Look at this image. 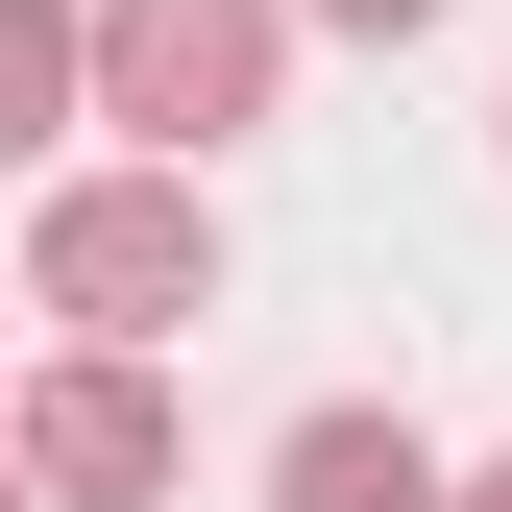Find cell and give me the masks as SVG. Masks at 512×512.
<instances>
[{
  "mask_svg": "<svg viewBox=\"0 0 512 512\" xmlns=\"http://www.w3.org/2000/svg\"><path fill=\"white\" fill-rule=\"evenodd\" d=\"M25 317H74L98 366L196 342V317H220V196H196V171H49V196H25Z\"/></svg>",
  "mask_w": 512,
  "mask_h": 512,
  "instance_id": "1",
  "label": "cell"
},
{
  "mask_svg": "<svg viewBox=\"0 0 512 512\" xmlns=\"http://www.w3.org/2000/svg\"><path fill=\"white\" fill-rule=\"evenodd\" d=\"M98 25V122L122 171H220L244 122L293 98V0H74Z\"/></svg>",
  "mask_w": 512,
  "mask_h": 512,
  "instance_id": "2",
  "label": "cell"
},
{
  "mask_svg": "<svg viewBox=\"0 0 512 512\" xmlns=\"http://www.w3.org/2000/svg\"><path fill=\"white\" fill-rule=\"evenodd\" d=\"M0 464H25V512H171V366H98V342H49L25 391H0Z\"/></svg>",
  "mask_w": 512,
  "mask_h": 512,
  "instance_id": "3",
  "label": "cell"
},
{
  "mask_svg": "<svg viewBox=\"0 0 512 512\" xmlns=\"http://www.w3.org/2000/svg\"><path fill=\"white\" fill-rule=\"evenodd\" d=\"M439 488H464V464H439L415 415H366V391H317V415L269 439V512H439Z\"/></svg>",
  "mask_w": 512,
  "mask_h": 512,
  "instance_id": "4",
  "label": "cell"
},
{
  "mask_svg": "<svg viewBox=\"0 0 512 512\" xmlns=\"http://www.w3.org/2000/svg\"><path fill=\"white\" fill-rule=\"evenodd\" d=\"M74 122H98V25L74 0H0V171H49Z\"/></svg>",
  "mask_w": 512,
  "mask_h": 512,
  "instance_id": "5",
  "label": "cell"
},
{
  "mask_svg": "<svg viewBox=\"0 0 512 512\" xmlns=\"http://www.w3.org/2000/svg\"><path fill=\"white\" fill-rule=\"evenodd\" d=\"M293 25H342V49H415V25H439V0H293Z\"/></svg>",
  "mask_w": 512,
  "mask_h": 512,
  "instance_id": "6",
  "label": "cell"
},
{
  "mask_svg": "<svg viewBox=\"0 0 512 512\" xmlns=\"http://www.w3.org/2000/svg\"><path fill=\"white\" fill-rule=\"evenodd\" d=\"M439 512H512V464H464V488H439Z\"/></svg>",
  "mask_w": 512,
  "mask_h": 512,
  "instance_id": "7",
  "label": "cell"
},
{
  "mask_svg": "<svg viewBox=\"0 0 512 512\" xmlns=\"http://www.w3.org/2000/svg\"><path fill=\"white\" fill-rule=\"evenodd\" d=\"M0 512H25V464H0Z\"/></svg>",
  "mask_w": 512,
  "mask_h": 512,
  "instance_id": "8",
  "label": "cell"
},
{
  "mask_svg": "<svg viewBox=\"0 0 512 512\" xmlns=\"http://www.w3.org/2000/svg\"><path fill=\"white\" fill-rule=\"evenodd\" d=\"M0 391H25V366H0Z\"/></svg>",
  "mask_w": 512,
  "mask_h": 512,
  "instance_id": "9",
  "label": "cell"
}]
</instances>
